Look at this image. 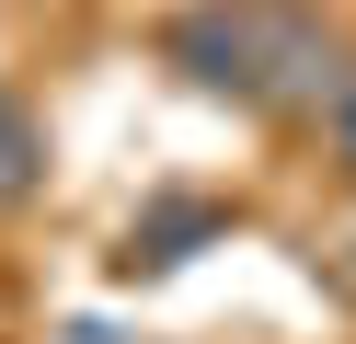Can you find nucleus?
Here are the masks:
<instances>
[{
  "label": "nucleus",
  "mask_w": 356,
  "mask_h": 344,
  "mask_svg": "<svg viewBox=\"0 0 356 344\" xmlns=\"http://www.w3.org/2000/svg\"><path fill=\"white\" fill-rule=\"evenodd\" d=\"M322 138H333V161H345V172H356V69H345V81H333V104H322Z\"/></svg>",
  "instance_id": "3"
},
{
  "label": "nucleus",
  "mask_w": 356,
  "mask_h": 344,
  "mask_svg": "<svg viewBox=\"0 0 356 344\" xmlns=\"http://www.w3.org/2000/svg\"><path fill=\"white\" fill-rule=\"evenodd\" d=\"M161 58L184 69L195 92H230V104L276 115V104H333V35L299 0H184L161 23Z\"/></svg>",
  "instance_id": "1"
},
{
  "label": "nucleus",
  "mask_w": 356,
  "mask_h": 344,
  "mask_svg": "<svg viewBox=\"0 0 356 344\" xmlns=\"http://www.w3.org/2000/svg\"><path fill=\"white\" fill-rule=\"evenodd\" d=\"M35 183H47V138H35V115L0 92V206H24Z\"/></svg>",
  "instance_id": "2"
}]
</instances>
